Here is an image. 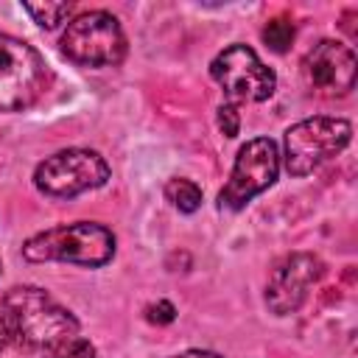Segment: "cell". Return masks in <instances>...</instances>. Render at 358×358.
Instances as JSON below:
<instances>
[{
    "label": "cell",
    "mask_w": 358,
    "mask_h": 358,
    "mask_svg": "<svg viewBox=\"0 0 358 358\" xmlns=\"http://www.w3.org/2000/svg\"><path fill=\"white\" fill-rule=\"evenodd\" d=\"M0 310L11 341L25 350H53L78 336L76 316L36 285H14L6 291Z\"/></svg>",
    "instance_id": "1"
},
{
    "label": "cell",
    "mask_w": 358,
    "mask_h": 358,
    "mask_svg": "<svg viewBox=\"0 0 358 358\" xmlns=\"http://www.w3.org/2000/svg\"><path fill=\"white\" fill-rule=\"evenodd\" d=\"M112 255H115V235L106 227L92 221H76V224L45 229L28 238L22 246V257L31 263L62 260V263H78L90 268L109 263Z\"/></svg>",
    "instance_id": "2"
},
{
    "label": "cell",
    "mask_w": 358,
    "mask_h": 358,
    "mask_svg": "<svg viewBox=\"0 0 358 358\" xmlns=\"http://www.w3.org/2000/svg\"><path fill=\"white\" fill-rule=\"evenodd\" d=\"M62 50L67 59L84 67H112L126 56V36L109 11H84L67 22L62 34Z\"/></svg>",
    "instance_id": "3"
},
{
    "label": "cell",
    "mask_w": 358,
    "mask_h": 358,
    "mask_svg": "<svg viewBox=\"0 0 358 358\" xmlns=\"http://www.w3.org/2000/svg\"><path fill=\"white\" fill-rule=\"evenodd\" d=\"M352 126L344 117H308L285 131V171L291 176H308L324 159L347 148Z\"/></svg>",
    "instance_id": "4"
},
{
    "label": "cell",
    "mask_w": 358,
    "mask_h": 358,
    "mask_svg": "<svg viewBox=\"0 0 358 358\" xmlns=\"http://www.w3.org/2000/svg\"><path fill=\"white\" fill-rule=\"evenodd\" d=\"M109 165L98 151L90 148H64L48 157L34 171V185L45 196L73 199L84 190H95L106 185Z\"/></svg>",
    "instance_id": "5"
},
{
    "label": "cell",
    "mask_w": 358,
    "mask_h": 358,
    "mask_svg": "<svg viewBox=\"0 0 358 358\" xmlns=\"http://www.w3.org/2000/svg\"><path fill=\"white\" fill-rule=\"evenodd\" d=\"M45 84L48 67L42 56L22 39L0 34V109H28L45 92Z\"/></svg>",
    "instance_id": "6"
},
{
    "label": "cell",
    "mask_w": 358,
    "mask_h": 358,
    "mask_svg": "<svg viewBox=\"0 0 358 358\" xmlns=\"http://www.w3.org/2000/svg\"><path fill=\"white\" fill-rule=\"evenodd\" d=\"M280 173V154L277 143L271 137H255L249 140L232 165V173L218 193V207L221 210H243L257 193L274 185Z\"/></svg>",
    "instance_id": "7"
},
{
    "label": "cell",
    "mask_w": 358,
    "mask_h": 358,
    "mask_svg": "<svg viewBox=\"0 0 358 358\" xmlns=\"http://www.w3.org/2000/svg\"><path fill=\"white\" fill-rule=\"evenodd\" d=\"M210 76L235 101H266L277 90L274 70L266 67L257 59V53L252 48H246V45H229V48H224L213 59Z\"/></svg>",
    "instance_id": "8"
},
{
    "label": "cell",
    "mask_w": 358,
    "mask_h": 358,
    "mask_svg": "<svg viewBox=\"0 0 358 358\" xmlns=\"http://www.w3.org/2000/svg\"><path fill=\"white\" fill-rule=\"evenodd\" d=\"M324 274V263L316 257V255H308V252H296V255H288L282 257L271 277H268V288H266V302L268 308L277 313V316H285V313H294L305 296H308V288L316 285Z\"/></svg>",
    "instance_id": "9"
},
{
    "label": "cell",
    "mask_w": 358,
    "mask_h": 358,
    "mask_svg": "<svg viewBox=\"0 0 358 358\" xmlns=\"http://www.w3.org/2000/svg\"><path fill=\"white\" fill-rule=\"evenodd\" d=\"M305 73L308 81L324 92V95H347L355 87L358 76V59L355 50L344 42L322 39L308 56H305Z\"/></svg>",
    "instance_id": "10"
},
{
    "label": "cell",
    "mask_w": 358,
    "mask_h": 358,
    "mask_svg": "<svg viewBox=\"0 0 358 358\" xmlns=\"http://www.w3.org/2000/svg\"><path fill=\"white\" fill-rule=\"evenodd\" d=\"M165 196L182 213H196L201 207V187L190 179H171L165 185Z\"/></svg>",
    "instance_id": "11"
},
{
    "label": "cell",
    "mask_w": 358,
    "mask_h": 358,
    "mask_svg": "<svg viewBox=\"0 0 358 358\" xmlns=\"http://www.w3.org/2000/svg\"><path fill=\"white\" fill-rule=\"evenodd\" d=\"M22 8L34 17V22L39 28H56L59 22H64L73 11V3H22Z\"/></svg>",
    "instance_id": "12"
},
{
    "label": "cell",
    "mask_w": 358,
    "mask_h": 358,
    "mask_svg": "<svg viewBox=\"0 0 358 358\" xmlns=\"http://www.w3.org/2000/svg\"><path fill=\"white\" fill-rule=\"evenodd\" d=\"M294 22L288 17H274L263 25V42L274 50V53H285L294 42Z\"/></svg>",
    "instance_id": "13"
},
{
    "label": "cell",
    "mask_w": 358,
    "mask_h": 358,
    "mask_svg": "<svg viewBox=\"0 0 358 358\" xmlns=\"http://www.w3.org/2000/svg\"><path fill=\"white\" fill-rule=\"evenodd\" d=\"M45 358H95V347L87 338H78L76 336V338H70V341L48 350Z\"/></svg>",
    "instance_id": "14"
},
{
    "label": "cell",
    "mask_w": 358,
    "mask_h": 358,
    "mask_svg": "<svg viewBox=\"0 0 358 358\" xmlns=\"http://www.w3.org/2000/svg\"><path fill=\"white\" fill-rule=\"evenodd\" d=\"M218 129H221L224 137H238V131H241V115H238V109L232 103L218 106Z\"/></svg>",
    "instance_id": "15"
},
{
    "label": "cell",
    "mask_w": 358,
    "mask_h": 358,
    "mask_svg": "<svg viewBox=\"0 0 358 358\" xmlns=\"http://www.w3.org/2000/svg\"><path fill=\"white\" fill-rule=\"evenodd\" d=\"M145 319L154 322V324H171L176 319V308L168 299H159V302H154V305L145 308Z\"/></svg>",
    "instance_id": "16"
},
{
    "label": "cell",
    "mask_w": 358,
    "mask_h": 358,
    "mask_svg": "<svg viewBox=\"0 0 358 358\" xmlns=\"http://www.w3.org/2000/svg\"><path fill=\"white\" fill-rule=\"evenodd\" d=\"M179 358H221L218 352H210V350H187L185 355H179Z\"/></svg>",
    "instance_id": "17"
},
{
    "label": "cell",
    "mask_w": 358,
    "mask_h": 358,
    "mask_svg": "<svg viewBox=\"0 0 358 358\" xmlns=\"http://www.w3.org/2000/svg\"><path fill=\"white\" fill-rule=\"evenodd\" d=\"M8 341H11V336H8V324H6V316H3V310H0V350H3Z\"/></svg>",
    "instance_id": "18"
}]
</instances>
